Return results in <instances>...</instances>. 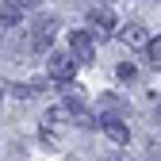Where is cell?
<instances>
[{
  "label": "cell",
  "mask_w": 161,
  "mask_h": 161,
  "mask_svg": "<svg viewBox=\"0 0 161 161\" xmlns=\"http://www.w3.org/2000/svg\"><path fill=\"white\" fill-rule=\"evenodd\" d=\"M54 35H58V19H54V15L35 19V23H31V31H27V50L46 54V50H50V42H54Z\"/></svg>",
  "instance_id": "cell-1"
},
{
  "label": "cell",
  "mask_w": 161,
  "mask_h": 161,
  "mask_svg": "<svg viewBox=\"0 0 161 161\" xmlns=\"http://www.w3.org/2000/svg\"><path fill=\"white\" fill-rule=\"evenodd\" d=\"M77 54L73 50H58V54H50V62H46V73H50V80H58V85H69L73 80V73H77Z\"/></svg>",
  "instance_id": "cell-2"
},
{
  "label": "cell",
  "mask_w": 161,
  "mask_h": 161,
  "mask_svg": "<svg viewBox=\"0 0 161 161\" xmlns=\"http://www.w3.org/2000/svg\"><path fill=\"white\" fill-rule=\"evenodd\" d=\"M69 50L77 54V62H92L96 58V35L92 31H69Z\"/></svg>",
  "instance_id": "cell-3"
},
{
  "label": "cell",
  "mask_w": 161,
  "mask_h": 161,
  "mask_svg": "<svg viewBox=\"0 0 161 161\" xmlns=\"http://www.w3.org/2000/svg\"><path fill=\"white\" fill-rule=\"evenodd\" d=\"M100 130H104L115 146H127L130 142V127L123 123V119H115V115H104V119H100Z\"/></svg>",
  "instance_id": "cell-4"
},
{
  "label": "cell",
  "mask_w": 161,
  "mask_h": 161,
  "mask_svg": "<svg viewBox=\"0 0 161 161\" xmlns=\"http://www.w3.org/2000/svg\"><path fill=\"white\" fill-rule=\"evenodd\" d=\"M88 23H92V35H111L115 31V15L108 12V4H100V8H88Z\"/></svg>",
  "instance_id": "cell-5"
},
{
  "label": "cell",
  "mask_w": 161,
  "mask_h": 161,
  "mask_svg": "<svg viewBox=\"0 0 161 161\" xmlns=\"http://www.w3.org/2000/svg\"><path fill=\"white\" fill-rule=\"evenodd\" d=\"M119 38H123L127 46H150V35H146L142 23H123L119 27Z\"/></svg>",
  "instance_id": "cell-6"
},
{
  "label": "cell",
  "mask_w": 161,
  "mask_h": 161,
  "mask_svg": "<svg viewBox=\"0 0 161 161\" xmlns=\"http://www.w3.org/2000/svg\"><path fill=\"white\" fill-rule=\"evenodd\" d=\"M19 19H23V8H19L15 0H4V4H0V23H4V31H8V27H15Z\"/></svg>",
  "instance_id": "cell-7"
},
{
  "label": "cell",
  "mask_w": 161,
  "mask_h": 161,
  "mask_svg": "<svg viewBox=\"0 0 161 161\" xmlns=\"http://www.w3.org/2000/svg\"><path fill=\"white\" fill-rule=\"evenodd\" d=\"M4 92H12V96H19V100H27V96H35V92H46V85H4Z\"/></svg>",
  "instance_id": "cell-8"
},
{
  "label": "cell",
  "mask_w": 161,
  "mask_h": 161,
  "mask_svg": "<svg viewBox=\"0 0 161 161\" xmlns=\"http://www.w3.org/2000/svg\"><path fill=\"white\" fill-rule=\"evenodd\" d=\"M146 62H150L153 69H161V35L150 38V46H146Z\"/></svg>",
  "instance_id": "cell-9"
},
{
  "label": "cell",
  "mask_w": 161,
  "mask_h": 161,
  "mask_svg": "<svg viewBox=\"0 0 161 161\" xmlns=\"http://www.w3.org/2000/svg\"><path fill=\"white\" fill-rule=\"evenodd\" d=\"M119 77H123V80H134V65H119Z\"/></svg>",
  "instance_id": "cell-10"
},
{
  "label": "cell",
  "mask_w": 161,
  "mask_h": 161,
  "mask_svg": "<svg viewBox=\"0 0 161 161\" xmlns=\"http://www.w3.org/2000/svg\"><path fill=\"white\" fill-rule=\"evenodd\" d=\"M15 4H19V8H31V4H35V0H15Z\"/></svg>",
  "instance_id": "cell-11"
},
{
  "label": "cell",
  "mask_w": 161,
  "mask_h": 161,
  "mask_svg": "<svg viewBox=\"0 0 161 161\" xmlns=\"http://www.w3.org/2000/svg\"><path fill=\"white\" fill-rule=\"evenodd\" d=\"M153 119H157V123H161V108H157V111H153Z\"/></svg>",
  "instance_id": "cell-12"
},
{
  "label": "cell",
  "mask_w": 161,
  "mask_h": 161,
  "mask_svg": "<svg viewBox=\"0 0 161 161\" xmlns=\"http://www.w3.org/2000/svg\"><path fill=\"white\" fill-rule=\"evenodd\" d=\"M100 4H111V0H100Z\"/></svg>",
  "instance_id": "cell-13"
}]
</instances>
